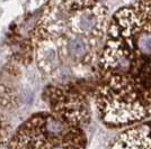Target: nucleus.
<instances>
[{"label": "nucleus", "mask_w": 151, "mask_h": 149, "mask_svg": "<svg viewBox=\"0 0 151 149\" xmlns=\"http://www.w3.org/2000/svg\"><path fill=\"white\" fill-rule=\"evenodd\" d=\"M99 118L112 128L151 117V2L122 7L109 21L98 61Z\"/></svg>", "instance_id": "nucleus-1"}, {"label": "nucleus", "mask_w": 151, "mask_h": 149, "mask_svg": "<svg viewBox=\"0 0 151 149\" xmlns=\"http://www.w3.org/2000/svg\"><path fill=\"white\" fill-rule=\"evenodd\" d=\"M101 0H51L34 27L32 48L38 68L61 80L98 63L109 26Z\"/></svg>", "instance_id": "nucleus-2"}, {"label": "nucleus", "mask_w": 151, "mask_h": 149, "mask_svg": "<svg viewBox=\"0 0 151 149\" xmlns=\"http://www.w3.org/2000/svg\"><path fill=\"white\" fill-rule=\"evenodd\" d=\"M86 124L54 112H40L16 130L8 149H85Z\"/></svg>", "instance_id": "nucleus-3"}, {"label": "nucleus", "mask_w": 151, "mask_h": 149, "mask_svg": "<svg viewBox=\"0 0 151 149\" xmlns=\"http://www.w3.org/2000/svg\"><path fill=\"white\" fill-rule=\"evenodd\" d=\"M44 99L50 110L60 116L88 124L89 110L87 102L81 94L70 87L50 85L44 91Z\"/></svg>", "instance_id": "nucleus-4"}, {"label": "nucleus", "mask_w": 151, "mask_h": 149, "mask_svg": "<svg viewBox=\"0 0 151 149\" xmlns=\"http://www.w3.org/2000/svg\"><path fill=\"white\" fill-rule=\"evenodd\" d=\"M111 149H151V119L135 123L120 133Z\"/></svg>", "instance_id": "nucleus-5"}, {"label": "nucleus", "mask_w": 151, "mask_h": 149, "mask_svg": "<svg viewBox=\"0 0 151 149\" xmlns=\"http://www.w3.org/2000/svg\"><path fill=\"white\" fill-rule=\"evenodd\" d=\"M1 133H2V131H1V122H0V139H1Z\"/></svg>", "instance_id": "nucleus-6"}, {"label": "nucleus", "mask_w": 151, "mask_h": 149, "mask_svg": "<svg viewBox=\"0 0 151 149\" xmlns=\"http://www.w3.org/2000/svg\"><path fill=\"white\" fill-rule=\"evenodd\" d=\"M145 1H149V2H151V0H145Z\"/></svg>", "instance_id": "nucleus-7"}, {"label": "nucleus", "mask_w": 151, "mask_h": 149, "mask_svg": "<svg viewBox=\"0 0 151 149\" xmlns=\"http://www.w3.org/2000/svg\"><path fill=\"white\" fill-rule=\"evenodd\" d=\"M0 15H1V10H0Z\"/></svg>", "instance_id": "nucleus-8"}]
</instances>
